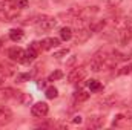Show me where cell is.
<instances>
[{"mask_svg":"<svg viewBox=\"0 0 132 130\" xmlns=\"http://www.w3.org/2000/svg\"><path fill=\"white\" fill-rule=\"evenodd\" d=\"M85 77H86V69H83V67H74L69 72V75H68V81L69 83H78V81L85 80Z\"/></svg>","mask_w":132,"mask_h":130,"instance_id":"cell-1","label":"cell"},{"mask_svg":"<svg viewBox=\"0 0 132 130\" xmlns=\"http://www.w3.org/2000/svg\"><path fill=\"white\" fill-rule=\"evenodd\" d=\"M28 5H29V2H28V0H15V6H17V8H20V9L28 8Z\"/></svg>","mask_w":132,"mask_h":130,"instance_id":"cell-19","label":"cell"},{"mask_svg":"<svg viewBox=\"0 0 132 130\" xmlns=\"http://www.w3.org/2000/svg\"><path fill=\"white\" fill-rule=\"evenodd\" d=\"M15 80H17L19 83H23V81H29V80H31V73H17Z\"/></svg>","mask_w":132,"mask_h":130,"instance_id":"cell-17","label":"cell"},{"mask_svg":"<svg viewBox=\"0 0 132 130\" xmlns=\"http://www.w3.org/2000/svg\"><path fill=\"white\" fill-rule=\"evenodd\" d=\"M88 98H89V94H88L86 90H78V92L75 94V99L80 101V103H81V101H86Z\"/></svg>","mask_w":132,"mask_h":130,"instance_id":"cell-15","label":"cell"},{"mask_svg":"<svg viewBox=\"0 0 132 130\" xmlns=\"http://www.w3.org/2000/svg\"><path fill=\"white\" fill-rule=\"evenodd\" d=\"M38 26L42 28V29H45V31H51V29H54L55 28V25H57V20L55 18H52V17H46V15H42V17H38Z\"/></svg>","mask_w":132,"mask_h":130,"instance_id":"cell-3","label":"cell"},{"mask_svg":"<svg viewBox=\"0 0 132 130\" xmlns=\"http://www.w3.org/2000/svg\"><path fill=\"white\" fill-rule=\"evenodd\" d=\"M132 72V69H131V64H128V66H125V67H121V70L118 72L120 75H125V73H131Z\"/></svg>","mask_w":132,"mask_h":130,"instance_id":"cell-22","label":"cell"},{"mask_svg":"<svg viewBox=\"0 0 132 130\" xmlns=\"http://www.w3.org/2000/svg\"><path fill=\"white\" fill-rule=\"evenodd\" d=\"M60 38L62 40H71L72 38V29L69 28V26H63L62 29H60Z\"/></svg>","mask_w":132,"mask_h":130,"instance_id":"cell-10","label":"cell"},{"mask_svg":"<svg viewBox=\"0 0 132 130\" xmlns=\"http://www.w3.org/2000/svg\"><path fill=\"white\" fill-rule=\"evenodd\" d=\"M35 58H37V49L29 48V49L26 51V55H25V61H23V63H29V61H32Z\"/></svg>","mask_w":132,"mask_h":130,"instance_id":"cell-11","label":"cell"},{"mask_svg":"<svg viewBox=\"0 0 132 130\" xmlns=\"http://www.w3.org/2000/svg\"><path fill=\"white\" fill-rule=\"evenodd\" d=\"M91 31H89V28L88 26H80L78 29H77V32H75V41H77V44L78 43H85V41H88L89 40V37H91Z\"/></svg>","mask_w":132,"mask_h":130,"instance_id":"cell-6","label":"cell"},{"mask_svg":"<svg viewBox=\"0 0 132 130\" xmlns=\"http://www.w3.org/2000/svg\"><path fill=\"white\" fill-rule=\"evenodd\" d=\"M9 38H11L12 41H20V40L23 38V32H22L20 29H11V31H9Z\"/></svg>","mask_w":132,"mask_h":130,"instance_id":"cell-12","label":"cell"},{"mask_svg":"<svg viewBox=\"0 0 132 130\" xmlns=\"http://www.w3.org/2000/svg\"><path fill=\"white\" fill-rule=\"evenodd\" d=\"M103 3L106 6H109V8H117L121 3V0H103Z\"/></svg>","mask_w":132,"mask_h":130,"instance_id":"cell-18","label":"cell"},{"mask_svg":"<svg viewBox=\"0 0 132 130\" xmlns=\"http://www.w3.org/2000/svg\"><path fill=\"white\" fill-rule=\"evenodd\" d=\"M15 98L19 99V103L22 104V106H29L31 103H32V97L29 95V94H23V92H17V95Z\"/></svg>","mask_w":132,"mask_h":130,"instance_id":"cell-8","label":"cell"},{"mask_svg":"<svg viewBox=\"0 0 132 130\" xmlns=\"http://www.w3.org/2000/svg\"><path fill=\"white\" fill-rule=\"evenodd\" d=\"M68 52H69V49L66 48V49H62V51L55 52V54H54V57H55V58H62V57H65V55H68Z\"/></svg>","mask_w":132,"mask_h":130,"instance_id":"cell-21","label":"cell"},{"mask_svg":"<svg viewBox=\"0 0 132 130\" xmlns=\"http://www.w3.org/2000/svg\"><path fill=\"white\" fill-rule=\"evenodd\" d=\"M125 119H126V118H125V115H117L112 124H114V126H120V124H121V123H123Z\"/></svg>","mask_w":132,"mask_h":130,"instance_id":"cell-20","label":"cell"},{"mask_svg":"<svg viewBox=\"0 0 132 130\" xmlns=\"http://www.w3.org/2000/svg\"><path fill=\"white\" fill-rule=\"evenodd\" d=\"M103 124H104V119L100 118V116H91L89 118V126L94 127V129H100Z\"/></svg>","mask_w":132,"mask_h":130,"instance_id":"cell-9","label":"cell"},{"mask_svg":"<svg viewBox=\"0 0 132 130\" xmlns=\"http://www.w3.org/2000/svg\"><path fill=\"white\" fill-rule=\"evenodd\" d=\"M88 86H89L91 92H100V90L103 89L101 83H100V81H97V80H91V81L88 83Z\"/></svg>","mask_w":132,"mask_h":130,"instance_id":"cell-13","label":"cell"},{"mask_svg":"<svg viewBox=\"0 0 132 130\" xmlns=\"http://www.w3.org/2000/svg\"><path fill=\"white\" fill-rule=\"evenodd\" d=\"M48 112H49V107H48L46 103H37L31 107V113L35 118H43V116L48 115Z\"/></svg>","mask_w":132,"mask_h":130,"instance_id":"cell-2","label":"cell"},{"mask_svg":"<svg viewBox=\"0 0 132 130\" xmlns=\"http://www.w3.org/2000/svg\"><path fill=\"white\" fill-rule=\"evenodd\" d=\"M117 37H118V43H120V44H128V43L132 40L131 28H128L126 25H123V28L117 32Z\"/></svg>","mask_w":132,"mask_h":130,"instance_id":"cell-4","label":"cell"},{"mask_svg":"<svg viewBox=\"0 0 132 130\" xmlns=\"http://www.w3.org/2000/svg\"><path fill=\"white\" fill-rule=\"evenodd\" d=\"M45 95H46L48 99H54V98H57V95H59V90H57L54 86H51V87H48V89H46Z\"/></svg>","mask_w":132,"mask_h":130,"instance_id":"cell-14","label":"cell"},{"mask_svg":"<svg viewBox=\"0 0 132 130\" xmlns=\"http://www.w3.org/2000/svg\"><path fill=\"white\" fill-rule=\"evenodd\" d=\"M25 55H26V51H23L22 48H11L8 51V57L12 60V61H20L23 63L25 61Z\"/></svg>","mask_w":132,"mask_h":130,"instance_id":"cell-5","label":"cell"},{"mask_svg":"<svg viewBox=\"0 0 132 130\" xmlns=\"http://www.w3.org/2000/svg\"><path fill=\"white\" fill-rule=\"evenodd\" d=\"M37 84H38V87H45V86H46V81H45V80H38Z\"/></svg>","mask_w":132,"mask_h":130,"instance_id":"cell-25","label":"cell"},{"mask_svg":"<svg viewBox=\"0 0 132 130\" xmlns=\"http://www.w3.org/2000/svg\"><path fill=\"white\" fill-rule=\"evenodd\" d=\"M59 44H60V40L55 38V37H48V38H45V40L42 41V48H43L45 51L54 49V48H57Z\"/></svg>","mask_w":132,"mask_h":130,"instance_id":"cell-7","label":"cell"},{"mask_svg":"<svg viewBox=\"0 0 132 130\" xmlns=\"http://www.w3.org/2000/svg\"><path fill=\"white\" fill-rule=\"evenodd\" d=\"M72 123H74V124H80V123H81V116H75V118L72 119Z\"/></svg>","mask_w":132,"mask_h":130,"instance_id":"cell-24","label":"cell"},{"mask_svg":"<svg viewBox=\"0 0 132 130\" xmlns=\"http://www.w3.org/2000/svg\"><path fill=\"white\" fill-rule=\"evenodd\" d=\"M3 41H5V40H0V49H2V44H3Z\"/></svg>","mask_w":132,"mask_h":130,"instance_id":"cell-26","label":"cell"},{"mask_svg":"<svg viewBox=\"0 0 132 130\" xmlns=\"http://www.w3.org/2000/svg\"><path fill=\"white\" fill-rule=\"evenodd\" d=\"M75 61H77V57H71L68 61H66V67H71V66L75 64Z\"/></svg>","mask_w":132,"mask_h":130,"instance_id":"cell-23","label":"cell"},{"mask_svg":"<svg viewBox=\"0 0 132 130\" xmlns=\"http://www.w3.org/2000/svg\"><path fill=\"white\" fill-rule=\"evenodd\" d=\"M63 77V73H62V70H54L51 75H49V78H48V81H55V80H60Z\"/></svg>","mask_w":132,"mask_h":130,"instance_id":"cell-16","label":"cell"}]
</instances>
